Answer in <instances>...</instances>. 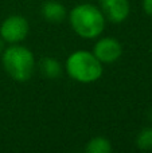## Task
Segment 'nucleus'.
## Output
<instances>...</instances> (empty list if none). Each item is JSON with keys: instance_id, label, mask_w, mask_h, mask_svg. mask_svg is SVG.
I'll list each match as a JSON object with an SVG mask.
<instances>
[{"instance_id": "9b49d317", "label": "nucleus", "mask_w": 152, "mask_h": 153, "mask_svg": "<svg viewBox=\"0 0 152 153\" xmlns=\"http://www.w3.org/2000/svg\"><path fill=\"white\" fill-rule=\"evenodd\" d=\"M143 10L148 16L152 18V0H143Z\"/></svg>"}, {"instance_id": "39448f33", "label": "nucleus", "mask_w": 152, "mask_h": 153, "mask_svg": "<svg viewBox=\"0 0 152 153\" xmlns=\"http://www.w3.org/2000/svg\"><path fill=\"white\" fill-rule=\"evenodd\" d=\"M92 53L94 54V56L102 65L115 63L123 55V46H121L120 40H117L116 38L104 36V38H100L94 43V47Z\"/></svg>"}, {"instance_id": "9d476101", "label": "nucleus", "mask_w": 152, "mask_h": 153, "mask_svg": "<svg viewBox=\"0 0 152 153\" xmlns=\"http://www.w3.org/2000/svg\"><path fill=\"white\" fill-rule=\"evenodd\" d=\"M136 146L140 151H152V126H147L139 132L136 137Z\"/></svg>"}, {"instance_id": "423d86ee", "label": "nucleus", "mask_w": 152, "mask_h": 153, "mask_svg": "<svg viewBox=\"0 0 152 153\" xmlns=\"http://www.w3.org/2000/svg\"><path fill=\"white\" fill-rule=\"evenodd\" d=\"M100 10L110 23H123L131 13L129 0H100Z\"/></svg>"}, {"instance_id": "f8f14e48", "label": "nucleus", "mask_w": 152, "mask_h": 153, "mask_svg": "<svg viewBox=\"0 0 152 153\" xmlns=\"http://www.w3.org/2000/svg\"><path fill=\"white\" fill-rule=\"evenodd\" d=\"M4 45H5V42L1 39V36H0V53H3V50L5 48V47H4Z\"/></svg>"}, {"instance_id": "0eeeda50", "label": "nucleus", "mask_w": 152, "mask_h": 153, "mask_svg": "<svg viewBox=\"0 0 152 153\" xmlns=\"http://www.w3.org/2000/svg\"><path fill=\"white\" fill-rule=\"evenodd\" d=\"M42 16L50 23H62L67 18V10L61 1L57 0H48L42 4L40 8Z\"/></svg>"}, {"instance_id": "1a4fd4ad", "label": "nucleus", "mask_w": 152, "mask_h": 153, "mask_svg": "<svg viewBox=\"0 0 152 153\" xmlns=\"http://www.w3.org/2000/svg\"><path fill=\"white\" fill-rule=\"evenodd\" d=\"M112 149V143L101 136L92 138L85 146V151L88 153H110Z\"/></svg>"}, {"instance_id": "f257e3e1", "label": "nucleus", "mask_w": 152, "mask_h": 153, "mask_svg": "<svg viewBox=\"0 0 152 153\" xmlns=\"http://www.w3.org/2000/svg\"><path fill=\"white\" fill-rule=\"evenodd\" d=\"M73 31L82 39H97L105 30V19L100 7L90 3L78 4L67 13Z\"/></svg>"}, {"instance_id": "7ed1b4c3", "label": "nucleus", "mask_w": 152, "mask_h": 153, "mask_svg": "<svg viewBox=\"0 0 152 153\" xmlns=\"http://www.w3.org/2000/svg\"><path fill=\"white\" fill-rule=\"evenodd\" d=\"M66 73L73 81L80 83H93L101 78L104 73L102 63L92 51L77 50L66 59Z\"/></svg>"}, {"instance_id": "f03ea898", "label": "nucleus", "mask_w": 152, "mask_h": 153, "mask_svg": "<svg viewBox=\"0 0 152 153\" xmlns=\"http://www.w3.org/2000/svg\"><path fill=\"white\" fill-rule=\"evenodd\" d=\"M1 65L8 76L16 82L30 81L37 69V62L32 51L20 43L10 45L3 50Z\"/></svg>"}, {"instance_id": "20e7f679", "label": "nucleus", "mask_w": 152, "mask_h": 153, "mask_svg": "<svg viewBox=\"0 0 152 153\" xmlns=\"http://www.w3.org/2000/svg\"><path fill=\"white\" fill-rule=\"evenodd\" d=\"M28 31L30 24L22 15H11L0 24V36L8 45L22 43L27 38Z\"/></svg>"}, {"instance_id": "6e6552de", "label": "nucleus", "mask_w": 152, "mask_h": 153, "mask_svg": "<svg viewBox=\"0 0 152 153\" xmlns=\"http://www.w3.org/2000/svg\"><path fill=\"white\" fill-rule=\"evenodd\" d=\"M39 71L47 79H58L62 75V65L51 56H45L39 62Z\"/></svg>"}]
</instances>
